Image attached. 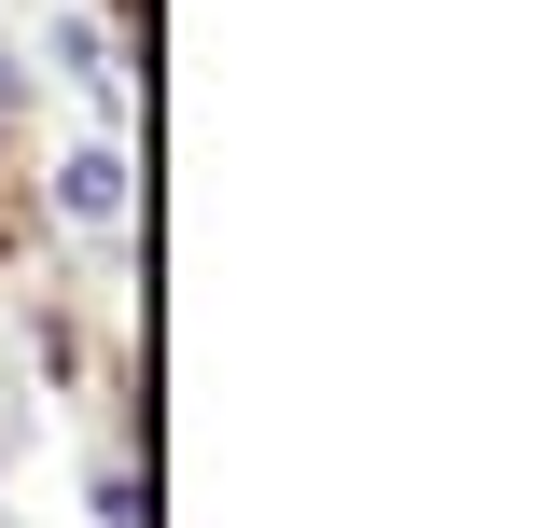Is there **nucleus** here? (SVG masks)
<instances>
[{
    "mask_svg": "<svg viewBox=\"0 0 557 528\" xmlns=\"http://www.w3.org/2000/svg\"><path fill=\"white\" fill-rule=\"evenodd\" d=\"M57 209H70V223H126V153H70Z\"/></svg>",
    "mask_w": 557,
    "mask_h": 528,
    "instance_id": "nucleus-1",
    "label": "nucleus"
}]
</instances>
